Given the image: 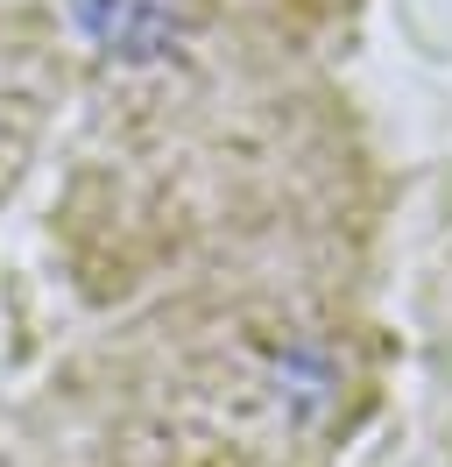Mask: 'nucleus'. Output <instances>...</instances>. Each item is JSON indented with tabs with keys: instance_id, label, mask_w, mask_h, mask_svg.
<instances>
[{
	"instance_id": "f257e3e1",
	"label": "nucleus",
	"mask_w": 452,
	"mask_h": 467,
	"mask_svg": "<svg viewBox=\"0 0 452 467\" xmlns=\"http://www.w3.org/2000/svg\"><path fill=\"white\" fill-rule=\"evenodd\" d=\"M78 22L107 57H156L177 36V0H78Z\"/></svg>"
}]
</instances>
